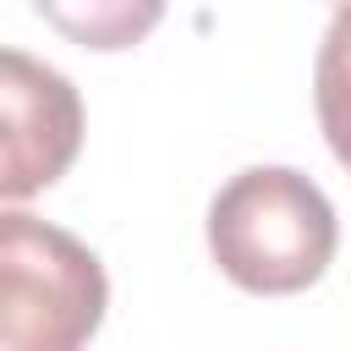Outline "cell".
I'll return each instance as SVG.
<instances>
[{
  "label": "cell",
  "instance_id": "1",
  "mask_svg": "<svg viewBox=\"0 0 351 351\" xmlns=\"http://www.w3.org/2000/svg\"><path fill=\"white\" fill-rule=\"evenodd\" d=\"M340 247L329 197L291 165H252L208 203V252L252 296H291L324 280Z\"/></svg>",
  "mask_w": 351,
  "mask_h": 351
},
{
  "label": "cell",
  "instance_id": "2",
  "mask_svg": "<svg viewBox=\"0 0 351 351\" xmlns=\"http://www.w3.org/2000/svg\"><path fill=\"white\" fill-rule=\"evenodd\" d=\"M104 307L110 280L88 241L22 208L0 214V351H82Z\"/></svg>",
  "mask_w": 351,
  "mask_h": 351
},
{
  "label": "cell",
  "instance_id": "3",
  "mask_svg": "<svg viewBox=\"0 0 351 351\" xmlns=\"http://www.w3.org/2000/svg\"><path fill=\"white\" fill-rule=\"evenodd\" d=\"M82 148V99L38 55L0 49V214L55 186Z\"/></svg>",
  "mask_w": 351,
  "mask_h": 351
},
{
  "label": "cell",
  "instance_id": "4",
  "mask_svg": "<svg viewBox=\"0 0 351 351\" xmlns=\"http://www.w3.org/2000/svg\"><path fill=\"white\" fill-rule=\"evenodd\" d=\"M165 5L170 0H33V11L60 38L82 44V49H99V55L143 44L159 27Z\"/></svg>",
  "mask_w": 351,
  "mask_h": 351
},
{
  "label": "cell",
  "instance_id": "5",
  "mask_svg": "<svg viewBox=\"0 0 351 351\" xmlns=\"http://www.w3.org/2000/svg\"><path fill=\"white\" fill-rule=\"evenodd\" d=\"M313 104H318V126L329 154L346 165L351 176V11H340L318 44V66H313Z\"/></svg>",
  "mask_w": 351,
  "mask_h": 351
},
{
  "label": "cell",
  "instance_id": "6",
  "mask_svg": "<svg viewBox=\"0 0 351 351\" xmlns=\"http://www.w3.org/2000/svg\"><path fill=\"white\" fill-rule=\"evenodd\" d=\"M329 5H335V11H351V0H329Z\"/></svg>",
  "mask_w": 351,
  "mask_h": 351
}]
</instances>
